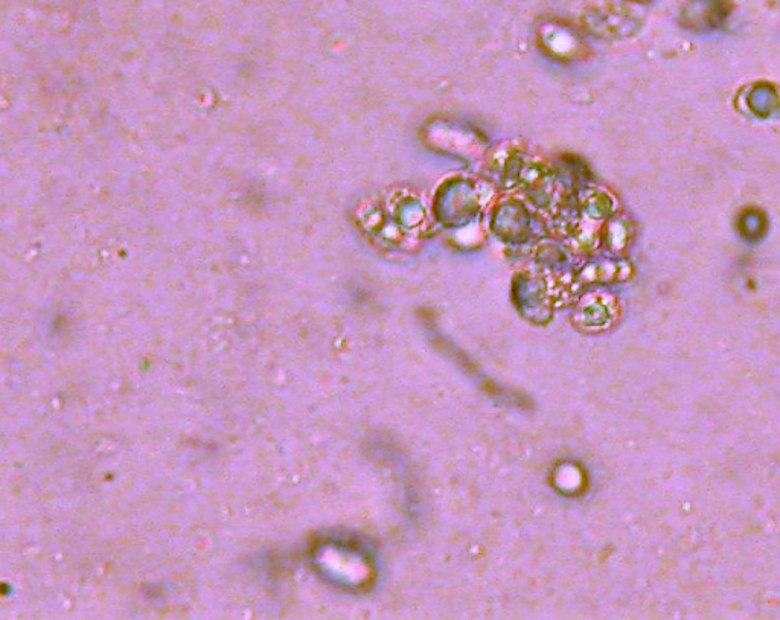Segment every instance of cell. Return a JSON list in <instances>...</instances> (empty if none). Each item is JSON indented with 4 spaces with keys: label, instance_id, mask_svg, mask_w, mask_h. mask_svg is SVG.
I'll list each match as a JSON object with an SVG mask.
<instances>
[{
    "label": "cell",
    "instance_id": "cell-1",
    "mask_svg": "<svg viewBox=\"0 0 780 620\" xmlns=\"http://www.w3.org/2000/svg\"><path fill=\"white\" fill-rule=\"evenodd\" d=\"M582 23L595 36L616 37L622 31L633 25L628 10L604 5V7H590L582 14Z\"/></svg>",
    "mask_w": 780,
    "mask_h": 620
}]
</instances>
